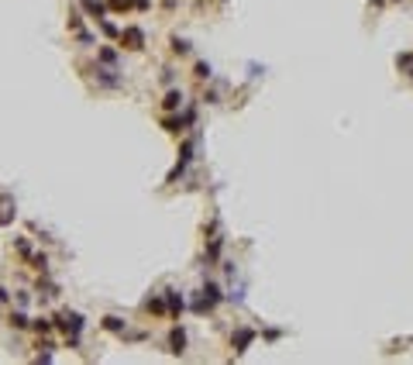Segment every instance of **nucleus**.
Here are the masks:
<instances>
[{
    "instance_id": "f257e3e1",
    "label": "nucleus",
    "mask_w": 413,
    "mask_h": 365,
    "mask_svg": "<svg viewBox=\"0 0 413 365\" xmlns=\"http://www.w3.org/2000/svg\"><path fill=\"white\" fill-rule=\"evenodd\" d=\"M124 38L131 42V49H141V31H128V34H124Z\"/></svg>"
},
{
    "instance_id": "f03ea898",
    "label": "nucleus",
    "mask_w": 413,
    "mask_h": 365,
    "mask_svg": "<svg viewBox=\"0 0 413 365\" xmlns=\"http://www.w3.org/2000/svg\"><path fill=\"white\" fill-rule=\"evenodd\" d=\"M114 7H131V4H138V0H110Z\"/></svg>"
}]
</instances>
